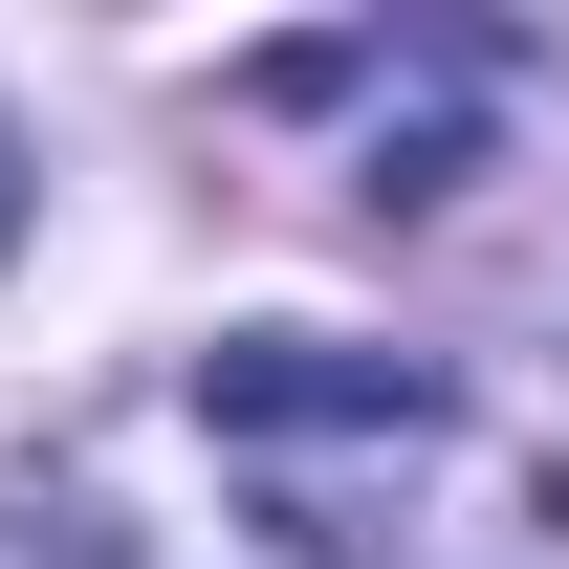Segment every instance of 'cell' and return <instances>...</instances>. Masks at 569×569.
<instances>
[{
  "label": "cell",
  "instance_id": "obj_1",
  "mask_svg": "<svg viewBox=\"0 0 569 569\" xmlns=\"http://www.w3.org/2000/svg\"><path fill=\"white\" fill-rule=\"evenodd\" d=\"M198 417L241 438V460H307V438L417 460V438H438V372L417 351H351V329H219V351H198Z\"/></svg>",
  "mask_w": 569,
  "mask_h": 569
},
{
  "label": "cell",
  "instance_id": "obj_2",
  "mask_svg": "<svg viewBox=\"0 0 569 569\" xmlns=\"http://www.w3.org/2000/svg\"><path fill=\"white\" fill-rule=\"evenodd\" d=\"M0 263H22V132H0Z\"/></svg>",
  "mask_w": 569,
  "mask_h": 569
}]
</instances>
